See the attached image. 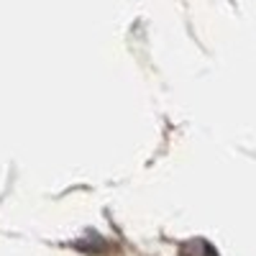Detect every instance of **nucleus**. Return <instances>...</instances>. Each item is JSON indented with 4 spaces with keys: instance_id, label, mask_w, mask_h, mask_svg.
I'll return each instance as SVG.
<instances>
[{
    "instance_id": "nucleus-1",
    "label": "nucleus",
    "mask_w": 256,
    "mask_h": 256,
    "mask_svg": "<svg viewBox=\"0 0 256 256\" xmlns=\"http://www.w3.org/2000/svg\"><path fill=\"white\" fill-rule=\"evenodd\" d=\"M180 256H218V251L212 248V244H208L205 238H190L187 244H182Z\"/></svg>"
}]
</instances>
